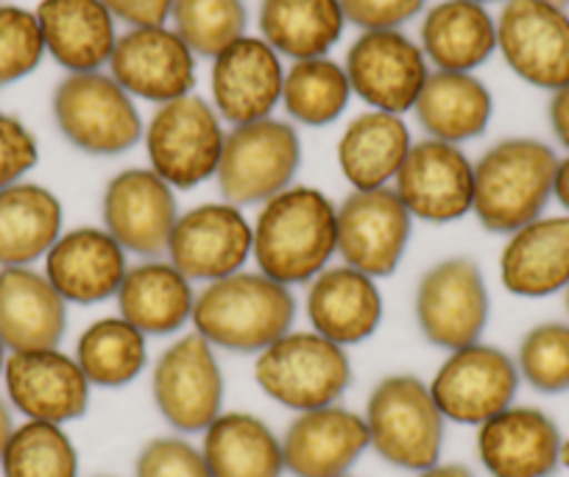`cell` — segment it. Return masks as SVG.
Listing matches in <instances>:
<instances>
[{
  "label": "cell",
  "mask_w": 569,
  "mask_h": 477,
  "mask_svg": "<svg viewBox=\"0 0 569 477\" xmlns=\"http://www.w3.org/2000/svg\"><path fill=\"white\" fill-rule=\"evenodd\" d=\"M472 3H480V7H486V3H497V0H472Z\"/></svg>",
  "instance_id": "f5cc1de1"
},
{
  "label": "cell",
  "mask_w": 569,
  "mask_h": 477,
  "mask_svg": "<svg viewBox=\"0 0 569 477\" xmlns=\"http://www.w3.org/2000/svg\"><path fill=\"white\" fill-rule=\"evenodd\" d=\"M46 53L37 12L23 7H0V87L34 73Z\"/></svg>",
  "instance_id": "ab89813d"
},
{
  "label": "cell",
  "mask_w": 569,
  "mask_h": 477,
  "mask_svg": "<svg viewBox=\"0 0 569 477\" xmlns=\"http://www.w3.org/2000/svg\"><path fill=\"white\" fill-rule=\"evenodd\" d=\"M201 455L212 477H282V438L254 414H221L204 430Z\"/></svg>",
  "instance_id": "d6a6232c"
},
{
  "label": "cell",
  "mask_w": 569,
  "mask_h": 477,
  "mask_svg": "<svg viewBox=\"0 0 569 477\" xmlns=\"http://www.w3.org/2000/svg\"><path fill=\"white\" fill-rule=\"evenodd\" d=\"M103 7L118 20L137 29V26H166L173 0H103Z\"/></svg>",
  "instance_id": "ee69618b"
},
{
  "label": "cell",
  "mask_w": 569,
  "mask_h": 477,
  "mask_svg": "<svg viewBox=\"0 0 569 477\" xmlns=\"http://www.w3.org/2000/svg\"><path fill=\"white\" fill-rule=\"evenodd\" d=\"M561 444V427L533 405H511L478 427V458L491 477H552Z\"/></svg>",
  "instance_id": "ffe728a7"
},
{
  "label": "cell",
  "mask_w": 569,
  "mask_h": 477,
  "mask_svg": "<svg viewBox=\"0 0 569 477\" xmlns=\"http://www.w3.org/2000/svg\"><path fill=\"white\" fill-rule=\"evenodd\" d=\"M517 369L533 391L547 397L569 391V321H545L525 332Z\"/></svg>",
  "instance_id": "f35d334b"
},
{
  "label": "cell",
  "mask_w": 569,
  "mask_h": 477,
  "mask_svg": "<svg viewBox=\"0 0 569 477\" xmlns=\"http://www.w3.org/2000/svg\"><path fill=\"white\" fill-rule=\"evenodd\" d=\"M251 249L254 229L243 210L229 201H210L179 216L166 255L190 282H216L243 271Z\"/></svg>",
  "instance_id": "9a60e30c"
},
{
  "label": "cell",
  "mask_w": 569,
  "mask_h": 477,
  "mask_svg": "<svg viewBox=\"0 0 569 477\" xmlns=\"http://www.w3.org/2000/svg\"><path fill=\"white\" fill-rule=\"evenodd\" d=\"M413 112L430 140L458 146L489 129L495 98L478 76L436 70L427 76Z\"/></svg>",
  "instance_id": "f546056e"
},
{
  "label": "cell",
  "mask_w": 569,
  "mask_h": 477,
  "mask_svg": "<svg viewBox=\"0 0 569 477\" xmlns=\"http://www.w3.org/2000/svg\"><path fill=\"white\" fill-rule=\"evenodd\" d=\"M126 271V251L107 229L79 227L46 255V277L68 305H96L118 296Z\"/></svg>",
  "instance_id": "603a6c76"
},
{
  "label": "cell",
  "mask_w": 569,
  "mask_h": 477,
  "mask_svg": "<svg viewBox=\"0 0 569 477\" xmlns=\"http://www.w3.org/2000/svg\"><path fill=\"white\" fill-rule=\"evenodd\" d=\"M416 321L433 347L456 349L478 344L489 325V288L469 257H450L427 268L416 288Z\"/></svg>",
  "instance_id": "9c48e42d"
},
{
  "label": "cell",
  "mask_w": 569,
  "mask_h": 477,
  "mask_svg": "<svg viewBox=\"0 0 569 477\" xmlns=\"http://www.w3.org/2000/svg\"><path fill=\"white\" fill-rule=\"evenodd\" d=\"M101 477H107V475H101Z\"/></svg>",
  "instance_id": "9f6ffc18"
},
{
  "label": "cell",
  "mask_w": 569,
  "mask_h": 477,
  "mask_svg": "<svg viewBox=\"0 0 569 477\" xmlns=\"http://www.w3.org/2000/svg\"><path fill=\"white\" fill-rule=\"evenodd\" d=\"M223 131L216 107L199 96H184L162 103L146 129V151L151 171L173 190L199 188L221 166Z\"/></svg>",
  "instance_id": "ba28073f"
},
{
  "label": "cell",
  "mask_w": 569,
  "mask_h": 477,
  "mask_svg": "<svg viewBox=\"0 0 569 477\" xmlns=\"http://www.w3.org/2000/svg\"><path fill=\"white\" fill-rule=\"evenodd\" d=\"M302 162L297 129L284 120H254L234 126L227 135L218 166V188L234 207L266 205L291 188Z\"/></svg>",
  "instance_id": "52a82bcc"
},
{
  "label": "cell",
  "mask_w": 569,
  "mask_h": 477,
  "mask_svg": "<svg viewBox=\"0 0 569 477\" xmlns=\"http://www.w3.org/2000/svg\"><path fill=\"white\" fill-rule=\"evenodd\" d=\"M343 26L341 0H262L260 7L262 40L293 62L327 57Z\"/></svg>",
  "instance_id": "836d02e7"
},
{
  "label": "cell",
  "mask_w": 569,
  "mask_h": 477,
  "mask_svg": "<svg viewBox=\"0 0 569 477\" xmlns=\"http://www.w3.org/2000/svg\"><path fill=\"white\" fill-rule=\"evenodd\" d=\"M558 153L536 137L495 142L475 162L472 212L480 227L511 235L545 216L556 185Z\"/></svg>",
  "instance_id": "3957f363"
},
{
  "label": "cell",
  "mask_w": 569,
  "mask_h": 477,
  "mask_svg": "<svg viewBox=\"0 0 569 477\" xmlns=\"http://www.w3.org/2000/svg\"><path fill=\"white\" fill-rule=\"evenodd\" d=\"M73 358L90 386L123 388L142 375L149 347L137 327H131L126 318L112 316L98 318L96 325L81 332Z\"/></svg>",
  "instance_id": "e575fe53"
},
{
  "label": "cell",
  "mask_w": 569,
  "mask_h": 477,
  "mask_svg": "<svg viewBox=\"0 0 569 477\" xmlns=\"http://www.w3.org/2000/svg\"><path fill=\"white\" fill-rule=\"evenodd\" d=\"M103 229L123 246V251L157 260L168 251L179 207L173 188L151 168L120 171L103 190Z\"/></svg>",
  "instance_id": "2e32d148"
},
{
  "label": "cell",
  "mask_w": 569,
  "mask_h": 477,
  "mask_svg": "<svg viewBox=\"0 0 569 477\" xmlns=\"http://www.w3.org/2000/svg\"><path fill=\"white\" fill-rule=\"evenodd\" d=\"M341 477H352V475H341Z\"/></svg>",
  "instance_id": "11a10c76"
},
{
  "label": "cell",
  "mask_w": 569,
  "mask_h": 477,
  "mask_svg": "<svg viewBox=\"0 0 569 477\" xmlns=\"http://www.w3.org/2000/svg\"><path fill=\"white\" fill-rule=\"evenodd\" d=\"M64 210L57 193L34 182L0 190V268H26L46 260L62 238Z\"/></svg>",
  "instance_id": "f1b7e54d"
},
{
  "label": "cell",
  "mask_w": 569,
  "mask_h": 477,
  "mask_svg": "<svg viewBox=\"0 0 569 477\" xmlns=\"http://www.w3.org/2000/svg\"><path fill=\"white\" fill-rule=\"evenodd\" d=\"M369 447L386 464L425 471L439 464L445 447V416L430 386L413 375L382 377L366 403Z\"/></svg>",
  "instance_id": "277c9868"
},
{
  "label": "cell",
  "mask_w": 569,
  "mask_h": 477,
  "mask_svg": "<svg viewBox=\"0 0 569 477\" xmlns=\"http://www.w3.org/2000/svg\"><path fill=\"white\" fill-rule=\"evenodd\" d=\"M366 449H369L366 419L341 405L297 414L282 436L284 471H291L293 477L349 475Z\"/></svg>",
  "instance_id": "7402d4cb"
},
{
  "label": "cell",
  "mask_w": 569,
  "mask_h": 477,
  "mask_svg": "<svg viewBox=\"0 0 569 477\" xmlns=\"http://www.w3.org/2000/svg\"><path fill=\"white\" fill-rule=\"evenodd\" d=\"M427 0H341L347 23L363 31L399 29L425 9Z\"/></svg>",
  "instance_id": "7bdbcfd3"
},
{
  "label": "cell",
  "mask_w": 569,
  "mask_h": 477,
  "mask_svg": "<svg viewBox=\"0 0 569 477\" xmlns=\"http://www.w3.org/2000/svg\"><path fill=\"white\" fill-rule=\"evenodd\" d=\"M257 266L282 285L313 282L338 251V207L316 188H288L254 221Z\"/></svg>",
  "instance_id": "6da1fadb"
},
{
  "label": "cell",
  "mask_w": 569,
  "mask_h": 477,
  "mask_svg": "<svg viewBox=\"0 0 569 477\" xmlns=\"http://www.w3.org/2000/svg\"><path fill=\"white\" fill-rule=\"evenodd\" d=\"M7 358H9V349L3 347V341H0V382H3V369H7Z\"/></svg>",
  "instance_id": "f907efd6"
},
{
  "label": "cell",
  "mask_w": 569,
  "mask_h": 477,
  "mask_svg": "<svg viewBox=\"0 0 569 477\" xmlns=\"http://www.w3.org/2000/svg\"><path fill=\"white\" fill-rule=\"evenodd\" d=\"M68 301L37 268H0V341L9 352L59 349Z\"/></svg>",
  "instance_id": "cb8c5ba5"
},
{
  "label": "cell",
  "mask_w": 569,
  "mask_h": 477,
  "mask_svg": "<svg viewBox=\"0 0 569 477\" xmlns=\"http://www.w3.org/2000/svg\"><path fill=\"white\" fill-rule=\"evenodd\" d=\"M497 48L528 85L550 92L569 85V14L550 0H506Z\"/></svg>",
  "instance_id": "7c38bea8"
},
{
  "label": "cell",
  "mask_w": 569,
  "mask_h": 477,
  "mask_svg": "<svg viewBox=\"0 0 569 477\" xmlns=\"http://www.w3.org/2000/svg\"><path fill=\"white\" fill-rule=\"evenodd\" d=\"M410 131L399 115H358L338 142V166L355 190L388 188L410 151Z\"/></svg>",
  "instance_id": "1f68e13d"
},
{
  "label": "cell",
  "mask_w": 569,
  "mask_h": 477,
  "mask_svg": "<svg viewBox=\"0 0 569 477\" xmlns=\"http://www.w3.org/2000/svg\"><path fill=\"white\" fill-rule=\"evenodd\" d=\"M3 477H79V453L62 425L23 421L0 458Z\"/></svg>",
  "instance_id": "8d00e7d4"
},
{
  "label": "cell",
  "mask_w": 569,
  "mask_h": 477,
  "mask_svg": "<svg viewBox=\"0 0 569 477\" xmlns=\"http://www.w3.org/2000/svg\"><path fill=\"white\" fill-rule=\"evenodd\" d=\"M193 282L171 260H146L126 271L118 290L120 318L146 338L173 336L193 318Z\"/></svg>",
  "instance_id": "83f0119b"
},
{
  "label": "cell",
  "mask_w": 569,
  "mask_h": 477,
  "mask_svg": "<svg viewBox=\"0 0 569 477\" xmlns=\"http://www.w3.org/2000/svg\"><path fill=\"white\" fill-rule=\"evenodd\" d=\"M40 162V146L29 126L9 112H0V190L23 182Z\"/></svg>",
  "instance_id": "b9f144b4"
},
{
  "label": "cell",
  "mask_w": 569,
  "mask_h": 477,
  "mask_svg": "<svg viewBox=\"0 0 569 477\" xmlns=\"http://www.w3.org/2000/svg\"><path fill=\"white\" fill-rule=\"evenodd\" d=\"M561 466L563 469H569V436H563V444H561Z\"/></svg>",
  "instance_id": "681fc988"
},
{
  "label": "cell",
  "mask_w": 569,
  "mask_h": 477,
  "mask_svg": "<svg viewBox=\"0 0 569 477\" xmlns=\"http://www.w3.org/2000/svg\"><path fill=\"white\" fill-rule=\"evenodd\" d=\"M157 410L179 433H204L223 414V371L210 341L190 332L157 358L151 375Z\"/></svg>",
  "instance_id": "30bf717a"
},
{
  "label": "cell",
  "mask_w": 569,
  "mask_h": 477,
  "mask_svg": "<svg viewBox=\"0 0 569 477\" xmlns=\"http://www.w3.org/2000/svg\"><path fill=\"white\" fill-rule=\"evenodd\" d=\"M517 360L489 344H469L456 349L439 366L430 394L441 416L456 425L480 427L491 416L511 408L519 391Z\"/></svg>",
  "instance_id": "8fae6325"
},
{
  "label": "cell",
  "mask_w": 569,
  "mask_h": 477,
  "mask_svg": "<svg viewBox=\"0 0 569 477\" xmlns=\"http://www.w3.org/2000/svg\"><path fill=\"white\" fill-rule=\"evenodd\" d=\"M408 212L427 223H452L472 212L475 166L452 142H413L393 179Z\"/></svg>",
  "instance_id": "e0dca14e"
},
{
  "label": "cell",
  "mask_w": 569,
  "mask_h": 477,
  "mask_svg": "<svg viewBox=\"0 0 569 477\" xmlns=\"http://www.w3.org/2000/svg\"><path fill=\"white\" fill-rule=\"evenodd\" d=\"M550 3H556V7H561V9L569 7V0H550Z\"/></svg>",
  "instance_id": "816d5d0a"
},
{
  "label": "cell",
  "mask_w": 569,
  "mask_h": 477,
  "mask_svg": "<svg viewBox=\"0 0 569 477\" xmlns=\"http://www.w3.org/2000/svg\"><path fill=\"white\" fill-rule=\"evenodd\" d=\"M413 216L393 188L355 190L338 207V255L371 279L391 277L408 249Z\"/></svg>",
  "instance_id": "5bb4252c"
},
{
  "label": "cell",
  "mask_w": 569,
  "mask_h": 477,
  "mask_svg": "<svg viewBox=\"0 0 569 477\" xmlns=\"http://www.w3.org/2000/svg\"><path fill=\"white\" fill-rule=\"evenodd\" d=\"M552 199L563 207V212L569 216V153L563 159H558L556 168V185H552Z\"/></svg>",
  "instance_id": "bcb514c9"
},
{
  "label": "cell",
  "mask_w": 569,
  "mask_h": 477,
  "mask_svg": "<svg viewBox=\"0 0 569 477\" xmlns=\"http://www.w3.org/2000/svg\"><path fill=\"white\" fill-rule=\"evenodd\" d=\"M308 318L313 332L338 347L369 341L382 321L377 279L349 266H330L310 282Z\"/></svg>",
  "instance_id": "484cf974"
},
{
  "label": "cell",
  "mask_w": 569,
  "mask_h": 477,
  "mask_svg": "<svg viewBox=\"0 0 569 477\" xmlns=\"http://www.w3.org/2000/svg\"><path fill=\"white\" fill-rule=\"evenodd\" d=\"M416 477H475V471L463 464H441L439 460V464L430 466V469H425V471H419Z\"/></svg>",
  "instance_id": "c3c4849f"
},
{
  "label": "cell",
  "mask_w": 569,
  "mask_h": 477,
  "mask_svg": "<svg viewBox=\"0 0 569 477\" xmlns=\"http://www.w3.org/2000/svg\"><path fill=\"white\" fill-rule=\"evenodd\" d=\"M282 85L279 53L262 37H240L212 59V107L232 126L271 118L282 101Z\"/></svg>",
  "instance_id": "44dd1931"
},
{
  "label": "cell",
  "mask_w": 569,
  "mask_h": 477,
  "mask_svg": "<svg viewBox=\"0 0 569 477\" xmlns=\"http://www.w3.org/2000/svg\"><path fill=\"white\" fill-rule=\"evenodd\" d=\"M173 31L199 57L216 59L232 42L246 37L243 0H173Z\"/></svg>",
  "instance_id": "74e56055"
},
{
  "label": "cell",
  "mask_w": 569,
  "mask_h": 477,
  "mask_svg": "<svg viewBox=\"0 0 569 477\" xmlns=\"http://www.w3.org/2000/svg\"><path fill=\"white\" fill-rule=\"evenodd\" d=\"M109 68L129 96L160 107L190 96L196 87V53L166 26H137L118 37Z\"/></svg>",
  "instance_id": "d6986e66"
},
{
  "label": "cell",
  "mask_w": 569,
  "mask_h": 477,
  "mask_svg": "<svg viewBox=\"0 0 569 477\" xmlns=\"http://www.w3.org/2000/svg\"><path fill=\"white\" fill-rule=\"evenodd\" d=\"M343 70L355 96L377 112L399 118L416 107L430 76L421 46L399 29L363 31L349 48Z\"/></svg>",
  "instance_id": "4fadbf2b"
},
{
  "label": "cell",
  "mask_w": 569,
  "mask_h": 477,
  "mask_svg": "<svg viewBox=\"0 0 569 477\" xmlns=\"http://www.w3.org/2000/svg\"><path fill=\"white\" fill-rule=\"evenodd\" d=\"M563 294H567V312H569V288H567V290H563Z\"/></svg>",
  "instance_id": "db71d44e"
},
{
  "label": "cell",
  "mask_w": 569,
  "mask_h": 477,
  "mask_svg": "<svg viewBox=\"0 0 569 477\" xmlns=\"http://www.w3.org/2000/svg\"><path fill=\"white\" fill-rule=\"evenodd\" d=\"M53 120L64 140L92 157H114L137 146L142 120L129 92L101 73H70L53 90Z\"/></svg>",
  "instance_id": "8992f818"
},
{
  "label": "cell",
  "mask_w": 569,
  "mask_h": 477,
  "mask_svg": "<svg viewBox=\"0 0 569 477\" xmlns=\"http://www.w3.org/2000/svg\"><path fill=\"white\" fill-rule=\"evenodd\" d=\"M500 282L519 299H547L569 288V216H541L508 235Z\"/></svg>",
  "instance_id": "d4e9b609"
},
{
  "label": "cell",
  "mask_w": 569,
  "mask_h": 477,
  "mask_svg": "<svg viewBox=\"0 0 569 477\" xmlns=\"http://www.w3.org/2000/svg\"><path fill=\"white\" fill-rule=\"evenodd\" d=\"M254 380L268 399L297 414L338 405L352 382L347 349L319 332H288L254 360Z\"/></svg>",
  "instance_id": "5b68a950"
},
{
  "label": "cell",
  "mask_w": 569,
  "mask_h": 477,
  "mask_svg": "<svg viewBox=\"0 0 569 477\" xmlns=\"http://www.w3.org/2000/svg\"><path fill=\"white\" fill-rule=\"evenodd\" d=\"M14 416H12V405L7 403V399L0 397V458H3V453H7L9 447V438H12L14 433Z\"/></svg>",
  "instance_id": "7dc6e473"
},
{
  "label": "cell",
  "mask_w": 569,
  "mask_h": 477,
  "mask_svg": "<svg viewBox=\"0 0 569 477\" xmlns=\"http://www.w3.org/2000/svg\"><path fill=\"white\" fill-rule=\"evenodd\" d=\"M421 51L439 70L472 73L497 51V20L472 0H445L421 23Z\"/></svg>",
  "instance_id": "4dcf8cb0"
},
{
  "label": "cell",
  "mask_w": 569,
  "mask_h": 477,
  "mask_svg": "<svg viewBox=\"0 0 569 477\" xmlns=\"http://www.w3.org/2000/svg\"><path fill=\"white\" fill-rule=\"evenodd\" d=\"M46 51L68 73H96L114 51V14L103 0H40L37 7Z\"/></svg>",
  "instance_id": "4316f807"
},
{
  "label": "cell",
  "mask_w": 569,
  "mask_h": 477,
  "mask_svg": "<svg viewBox=\"0 0 569 477\" xmlns=\"http://www.w3.org/2000/svg\"><path fill=\"white\" fill-rule=\"evenodd\" d=\"M547 118H550V129L552 135H556V140L569 151V85H563L561 90L552 92L550 107H547Z\"/></svg>",
  "instance_id": "f6af8a7d"
},
{
  "label": "cell",
  "mask_w": 569,
  "mask_h": 477,
  "mask_svg": "<svg viewBox=\"0 0 569 477\" xmlns=\"http://www.w3.org/2000/svg\"><path fill=\"white\" fill-rule=\"evenodd\" d=\"M3 386L7 403L26 416V421L64 427L90 408V380L73 355H64L62 349L9 352Z\"/></svg>",
  "instance_id": "ac0fdd59"
},
{
  "label": "cell",
  "mask_w": 569,
  "mask_h": 477,
  "mask_svg": "<svg viewBox=\"0 0 569 477\" xmlns=\"http://www.w3.org/2000/svg\"><path fill=\"white\" fill-rule=\"evenodd\" d=\"M297 318L291 288L262 271H238L207 282L196 294L193 327L204 341L227 352L260 355L282 336Z\"/></svg>",
  "instance_id": "7a4b0ae2"
},
{
  "label": "cell",
  "mask_w": 569,
  "mask_h": 477,
  "mask_svg": "<svg viewBox=\"0 0 569 477\" xmlns=\"http://www.w3.org/2000/svg\"><path fill=\"white\" fill-rule=\"evenodd\" d=\"M134 477H212L201 447L188 438L162 436L140 449L134 464Z\"/></svg>",
  "instance_id": "60d3db41"
},
{
  "label": "cell",
  "mask_w": 569,
  "mask_h": 477,
  "mask_svg": "<svg viewBox=\"0 0 569 477\" xmlns=\"http://www.w3.org/2000/svg\"><path fill=\"white\" fill-rule=\"evenodd\" d=\"M352 98L347 70L332 59H305L293 62L284 73V112L305 126H327L347 112Z\"/></svg>",
  "instance_id": "d590c367"
}]
</instances>
